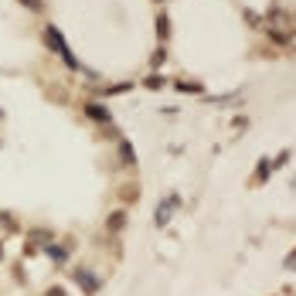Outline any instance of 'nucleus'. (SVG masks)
I'll return each mask as SVG.
<instances>
[{
	"label": "nucleus",
	"instance_id": "1",
	"mask_svg": "<svg viewBox=\"0 0 296 296\" xmlns=\"http://www.w3.org/2000/svg\"><path fill=\"white\" fill-rule=\"evenodd\" d=\"M48 45H51V48H55V51H62V55H65V62H68V65H75V62H72V55H68V48H65V41H62V34H58V31H55V27H48Z\"/></svg>",
	"mask_w": 296,
	"mask_h": 296
}]
</instances>
